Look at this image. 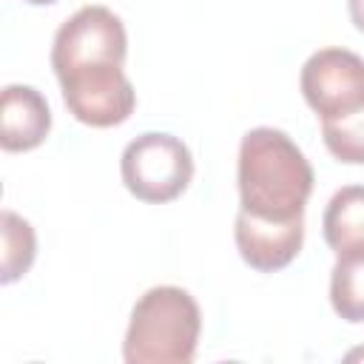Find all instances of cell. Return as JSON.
<instances>
[{
  "label": "cell",
  "instance_id": "6da1fadb",
  "mask_svg": "<svg viewBox=\"0 0 364 364\" xmlns=\"http://www.w3.org/2000/svg\"><path fill=\"white\" fill-rule=\"evenodd\" d=\"M236 182L239 210L267 222H287L304 216L316 173L304 151L284 131L259 125L239 142Z\"/></svg>",
  "mask_w": 364,
  "mask_h": 364
},
{
  "label": "cell",
  "instance_id": "7a4b0ae2",
  "mask_svg": "<svg viewBox=\"0 0 364 364\" xmlns=\"http://www.w3.org/2000/svg\"><path fill=\"white\" fill-rule=\"evenodd\" d=\"M202 333L196 299L176 284L145 290L128 318L122 358L128 364H191Z\"/></svg>",
  "mask_w": 364,
  "mask_h": 364
},
{
  "label": "cell",
  "instance_id": "3957f363",
  "mask_svg": "<svg viewBox=\"0 0 364 364\" xmlns=\"http://www.w3.org/2000/svg\"><path fill=\"white\" fill-rule=\"evenodd\" d=\"M122 185L139 202L162 205L176 199L193 179L191 148L165 131H148L131 139L119 156Z\"/></svg>",
  "mask_w": 364,
  "mask_h": 364
},
{
  "label": "cell",
  "instance_id": "277c9868",
  "mask_svg": "<svg viewBox=\"0 0 364 364\" xmlns=\"http://www.w3.org/2000/svg\"><path fill=\"white\" fill-rule=\"evenodd\" d=\"M128 57V34L108 6L77 9L54 34L51 68L57 80L105 65H122Z\"/></svg>",
  "mask_w": 364,
  "mask_h": 364
},
{
  "label": "cell",
  "instance_id": "5b68a950",
  "mask_svg": "<svg viewBox=\"0 0 364 364\" xmlns=\"http://www.w3.org/2000/svg\"><path fill=\"white\" fill-rule=\"evenodd\" d=\"M299 85L321 122L344 119L364 108V57L338 46L318 48L304 60Z\"/></svg>",
  "mask_w": 364,
  "mask_h": 364
},
{
  "label": "cell",
  "instance_id": "8992f818",
  "mask_svg": "<svg viewBox=\"0 0 364 364\" xmlns=\"http://www.w3.org/2000/svg\"><path fill=\"white\" fill-rule=\"evenodd\" d=\"M60 88L68 114L91 128H114L125 122L136 108V91L122 65L68 74L60 80Z\"/></svg>",
  "mask_w": 364,
  "mask_h": 364
},
{
  "label": "cell",
  "instance_id": "52a82bcc",
  "mask_svg": "<svg viewBox=\"0 0 364 364\" xmlns=\"http://www.w3.org/2000/svg\"><path fill=\"white\" fill-rule=\"evenodd\" d=\"M233 239L245 264L259 273H273L287 267L299 256L304 242V216L287 222H267L239 210L233 222Z\"/></svg>",
  "mask_w": 364,
  "mask_h": 364
},
{
  "label": "cell",
  "instance_id": "ba28073f",
  "mask_svg": "<svg viewBox=\"0 0 364 364\" xmlns=\"http://www.w3.org/2000/svg\"><path fill=\"white\" fill-rule=\"evenodd\" d=\"M51 131V108L46 97L31 88L11 82L0 94V145L3 151L20 154L46 142Z\"/></svg>",
  "mask_w": 364,
  "mask_h": 364
},
{
  "label": "cell",
  "instance_id": "9c48e42d",
  "mask_svg": "<svg viewBox=\"0 0 364 364\" xmlns=\"http://www.w3.org/2000/svg\"><path fill=\"white\" fill-rule=\"evenodd\" d=\"M321 233L336 253L364 245V185H344L330 196Z\"/></svg>",
  "mask_w": 364,
  "mask_h": 364
},
{
  "label": "cell",
  "instance_id": "30bf717a",
  "mask_svg": "<svg viewBox=\"0 0 364 364\" xmlns=\"http://www.w3.org/2000/svg\"><path fill=\"white\" fill-rule=\"evenodd\" d=\"M330 304L344 321H364V245L336 253L330 270Z\"/></svg>",
  "mask_w": 364,
  "mask_h": 364
},
{
  "label": "cell",
  "instance_id": "8fae6325",
  "mask_svg": "<svg viewBox=\"0 0 364 364\" xmlns=\"http://www.w3.org/2000/svg\"><path fill=\"white\" fill-rule=\"evenodd\" d=\"M0 233H3V284L17 282L28 273L37 256V236L28 219H23L14 210H3L0 216Z\"/></svg>",
  "mask_w": 364,
  "mask_h": 364
},
{
  "label": "cell",
  "instance_id": "7c38bea8",
  "mask_svg": "<svg viewBox=\"0 0 364 364\" xmlns=\"http://www.w3.org/2000/svg\"><path fill=\"white\" fill-rule=\"evenodd\" d=\"M327 151L347 165H364V108L333 122H321Z\"/></svg>",
  "mask_w": 364,
  "mask_h": 364
},
{
  "label": "cell",
  "instance_id": "4fadbf2b",
  "mask_svg": "<svg viewBox=\"0 0 364 364\" xmlns=\"http://www.w3.org/2000/svg\"><path fill=\"white\" fill-rule=\"evenodd\" d=\"M347 11H350L353 26L364 34V0H347Z\"/></svg>",
  "mask_w": 364,
  "mask_h": 364
},
{
  "label": "cell",
  "instance_id": "5bb4252c",
  "mask_svg": "<svg viewBox=\"0 0 364 364\" xmlns=\"http://www.w3.org/2000/svg\"><path fill=\"white\" fill-rule=\"evenodd\" d=\"M26 3H31V6H48V3H57V0H26Z\"/></svg>",
  "mask_w": 364,
  "mask_h": 364
},
{
  "label": "cell",
  "instance_id": "9a60e30c",
  "mask_svg": "<svg viewBox=\"0 0 364 364\" xmlns=\"http://www.w3.org/2000/svg\"><path fill=\"white\" fill-rule=\"evenodd\" d=\"M347 358H364V350H353Z\"/></svg>",
  "mask_w": 364,
  "mask_h": 364
}]
</instances>
